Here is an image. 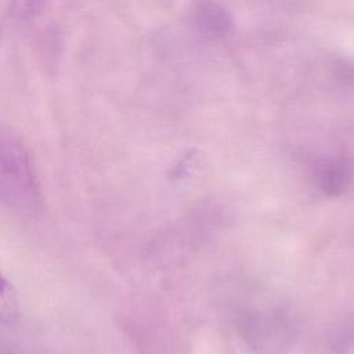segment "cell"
I'll return each instance as SVG.
<instances>
[{"mask_svg":"<svg viewBox=\"0 0 354 354\" xmlns=\"http://www.w3.org/2000/svg\"><path fill=\"white\" fill-rule=\"evenodd\" d=\"M0 203L26 216L43 207V192L32 156L19 138L0 130Z\"/></svg>","mask_w":354,"mask_h":354,"instance_id":"obj_1","label":"cell"},{"mask_svg":"<svg viewBox=\"0 0 354 354\" xmlns=\"http://www.w3.org/2000/svg\"><path fill=\"white\" fill-rule=\"evenodd\" d=\"M351 174L353 170L347 159H333L321 170V187L330 195H340L348 188Z\"/></svg>","mask_w":354,"mask_h":354,"instance_id":"obj_3","label":"cell"},{"mask_svg":"<svg viewBox=\"0 0 354 354\" xmlns=\"http://www.w3.org/2000/svg\"><path fill=\"white\" fill-rule=\"evenodd\" d=\"M19 297L14 283L0 268V322L14 325L19 318Z\"/></svg>","mask_w":354,"mask_h":354,"instance_id":"obj_4","label":"cell"},{"mask_svg":"<svg viewBox=\"0 0 354 354\" xmlns=\"http://www.w3.org/2000/svg\"><path fill=\"white\" fill-rule=\"evenodd\" d=\"M195 22L207 36L221 37L232 30V18L218 4L202 3L195 10Z\"/></svg>","mask_w":354,"mask_h":354,"instance_id":"obj_2","label":"cell"}]
</instances>
